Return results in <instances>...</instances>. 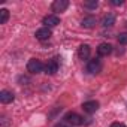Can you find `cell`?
Segmentation results:
<instances>
[{
	"instance_id": "1",
	"label": "cell",
	"mask_w": 127,
	"mask_h": 127,
	"mask_svg": "<svg viewBox=\"0 0 127 127\" xmlns=\"http://www.w3.org/2000/svg\"><path fill=\"white\" fill-rule=\"evenodd\" d=\"M43 69H45V66L42 64L40 60L32 58V60H29V63H27V70H29L30 73H40Z\"/></svg>"
},
{
	"instance_id": "2",
	"label": "cell",
	"mask_w": 127,
	"mask_h": 127,
	"mask_svg": "<svg viewBox=\"0 0 127 127\" xmlns=\"http://www.w3.org/2000/svg\"><path fill=\"white\" fill-rule=\"evenodd\" d=\"M87 70L90 73H99L102 70V61L99 58H93L88 61V64H87Z\"/></svg>"
},
{
	"instance_id": "3",
	"label": "cell",
	"mask_w": 127,
	"mask_h": 127,
	"mask_svg": "<svg viewBox=\"0 0 127 127\" xmlns=\"http://www.w3.org/2000/svg\"><path fill=\"white\" fill-rule=\"evenodd\" d=\"M82 109H84V112H87V114H94V112L99 109V102H96V100L85 102V103H82Z\"/></svg>"
},
{
	"instance_id": "4",
	"label": "cell",
	"mask_w": 127,
	"mask_h": 127,
	"mask_svg": "<svg viewBox=\"0 0 127 127\" xmlns=\"http://www.w3.org/2000/svg\"><path fill=\"white\" fill-rule=\"evenodd\" d=\"M66 121L69 124H72V126H81L82 124V117L78 115V114H75V112H69L66 115Z\"/></svg>"
},
{
	"instance_id": "5",
	"label": "cell",
	"mask_w": 127,
	"mask_h": 127,
	"mask_svg": "<svg viewBox=\"0 0 127 127\" xmlns=\"http://www.w3.org/2000/svg\"><path fill=\"white\" fill-rule=\"evenodd\" d=\"M67 6H69L67 0H55L52 3V11L54 12H63V11L67 9Z\"/></svg>"
},
{
	"instance_id": "6",
	"label": "cell",
	"mask_w": 127,
	"mask_h": 127,
	"mask_svg": "<svg viewBox=\"0 0 127 127\" xmlns=\"http://www.w3.org/2000/svg\"><path fill=\"white\" fill-rule=\"evenodd\" d=\"M43 24H45V27H55L57 24H60V18L57 17V15H48V17H45L43 18V21H42Z\"/></svg>"
},
{
	"instance_id": "7",
	"label": "cell",
	"mask_w": 127,
	"mask_h": 127,
	"mask_svg": "<svg viewBox=\"0 0 127 127\" xmlns=\"http://www.w3.org/2000/svg\"><path fill=\"white\" fill-rule=\"evenodd\" d=\"M49 37H51V30L48 27H42L36 32V39L39 40H48Z\"/></svg>"
},
{
	"instance_id": "8",
	"label": "cell",
	"mask_w": 127,
	"mask_h": 127,
	"mask_svg": "<svg viewBox=\"0 0 127 127\" xmlns=\"http://www.w3.org/2000/svg\"><path fill=\"white\" fill-rule=\"evenodd\" d=\"M14 94L11 93V91H8V90H3V91H0V102L2 103H5V105H8V103H12L14 102Z\"/></svg>"
},
{
	"instance_id": "9",
	"label": "cell",
	"mask_w": 127,
	"mask_h": 127,
	"mask_svg": "<svg viewBox=\"0 0 127 127\" xmlns=\"http://www.w3.org/2000/svg\"><path fill=\"white\" fill-rule=\"evenodd\" d=\"M111 52H112V46L109 43H100L99 48H97V54L100 57H108Z\"/></svg>"
},
{
	"instance_id": "10",
	"label": "cell",
	"mask_w": 127,
	"mask_h": 127,
	"mask_svg": "<svg viewBox=\"0 0 127 127\" xmlns=\"http://www.w3.org/2000/svg\"><path fill=\"white\" fill-rule=\"evenodd\" d=\"M57 69H58V64L55 60H49L45 64V73H48V75H54L57 72Z\"/></svg>"
},
{
	"instance_id": "11",
	"label": "cell",
	"mask_w": 127,
	"mask_h": 127,
	"mask_svg": "<svg viewBox=\"0 0 127 127\" xmlns=\"http://www.w3.org/2000/svg\"><path fill=\"white\" fill-rule=\"evenodd\" d=\"M90 52H91V49H90L88 45H81L79 49H78V57L81 60H87L90 57Z\"/></svg>"
},
{
	"instance_id": "12",
	"label": "cell",
	"mask_w": 127,
	"mask_h": 127,
	"mask_svg": "<svg viewBox=\"0 0 127 127\" xmlns=\"http://www.w3.org/2000/svg\"><path fill=\"white\" fill-rule=\"evenodd\" d=\"M114 23H115V17L112 14H108L102 18V26L103 27H111V26H114Z\"/></svg>"
},
{
	"instance_id": "13",
	"label": "cell",
	"mask_w": 127,
	"mask_h": 127,
	"mask_svg": "<svg viewBox=\"0 0 127 127\" xmlns=\"http://www.w3.org/2000/svg\"><path fill=\"white\" fill-rule=\"evenodd\" d=\"M82 26H84L85 29H91V27H94V26H96V18L91 17V15L85 17V18L82 20Z\"/></svg>"
},
{
	"instance_id": "14",
	"label": "cell",
	"mask_w": 127,
	"mask_h": 127,
	"mask_svg": "<svg viewBox=\"0 0 127 127\" xmlns=\"http://www.w3.org/2000/svg\"><path fill=\"white\" fill-rule=\"evenodd\" d=\"M9 20V11L8 9H0V24H5Z\"/></svg>"
},
{
	"instance_id": "15",
	"label": "cell",
	"mask_w": 127,
	"mask_h": 127,
	"mask_svg": "<svg viewBox=\"0 0 127 127\" xmlns=\"http://www.w3.org/2000/svg\"><path fill=\"white\" fill-rule=\"evenodd\" d=\"M118 42H120L121 45H127V33H121V34L118 36Z\"/></svg>"
},
{
	"instance_id": "16",
	"label": "cell",
	"mask_w": 127,
	"mask_h": 127,
	"mask_svg": "<svg viewBox=\"0 0 127 127\" xmlns=\"http://www.w3.org/2000/svg\"><path fill=\"white\" fill-rule=\"evenodd\" d=\"M84 6L88 8V9H96L97 8V2H96V0H93V2H85Z\"/></svg>"
},
{
	"instance_id": "17",
	"label": "cell",
	"mask_w": 127,
	"mask_h": 127,
	"mask_svg": "<svg viewBox=\"0 0 127 127\" xmlns=\"http://www.w3.org/2000/svg\"><path fill=\"white\" fill-rule=\"evenodd\" d=\"M114 6H120V5H123V0H112V2H111Z\"/></svg>"
},
{
	"instance_id": "18",
	"label": "cell",
	"mask_w": 127,
	"mask_h": 127,
	"mask_svg": "<svg viewBox=\"0 0 127 127\" xmlns=\"http://www.w3.org/2000/svg\"><path fill=\"white\" fill-rule=\"evenodd\" d=\"M111 127H126V124H123V123H112Z\"/></svg>"
}]
</instances>
